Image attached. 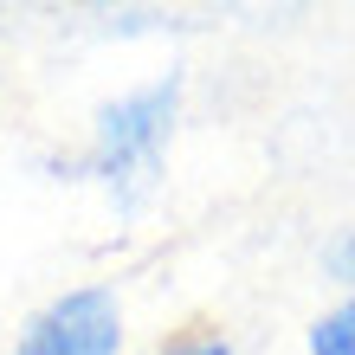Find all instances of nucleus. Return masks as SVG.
Returning a JSON list of instances; mask_svg holds the SVG:
<instances>
[{"label":"nucleus","instance_id":"1","mask_svg":"<svg viewBox=\"0 0 355 355\" xmlns=\"http://www.w3.org/2000/svg\"><path fill=\"white\" fill-rule=\"evenodd\" d=\"M181 103H187V78L181 71H155V78H142V85L97 103L91 142H85V155H78V168L110 194V207L123 220H136L142 207L162 194L168 149H175V130H181Z\"/></svg>","mask_w":355,"mask_h":355},{"label":"nucleus","instance_id":"2","mask_svg":"<svg viewBox=\"0 0 355 355\" xmlns=\"http://www.w3.org/2000/svg\"><path fill=\"white\" fill-rule=\"evenodd\" d=\"M13 355H130V304L116 284H65L13 329Z\"/></svg>","mask_w":355,"mask_h":355},{"label":"nucleus","instance_id":"3","mask_svg":"<svg viewBox=\"0 0 355 355\" xmlns=\"http://www.w3.org/2000/svg\"><path fill=\"white\" fill-rule=\"evenodd\" d=\"M304 355H355V297L323 304L304 329Z\"/></svg>","mask_w":355,"mask_h":355},{"label":"nucleus","instance_id":"4","mask_svg":"<svg viewBox=\"0 0 355 355\" xmlns=\"http://www.w3.org/2000/svg\"><path fill=\"white\" fill-rule=\"evenodd\" d=\"M317 271H323V284H336V297H355V220L323 239Z\"/></svg>","mask_w":355,"mask_h":355},{"label":"nucleus","instance_id":"5","mask_svg":"<svg viewBox=\"0 0 355 355\" xmlns=\"http://www.w3.org/2000/svg\"><path fill=\"white\" fill-rule=\"evenodd\" d=\"M155 355H239V343L214 323H194V329H175L168 343H155Z\"/></svg>","mask_w":355,"mask_h":355}]
</instances>
